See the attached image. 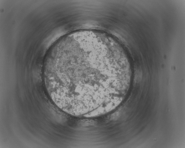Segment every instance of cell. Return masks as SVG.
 <instances>
[{"label": "cell", "mask_w": 185, "mask_h": 148, "mask_svg": "<svg viewBox=\"0 0 185 148\" xmlns=\"http://www.w3.org/2000/svg\"><path fill=\"white\" fill-rule=\"evenodd\" d=\"M43 76L54 103L71 115L100 107L129 77L114 49L94 34L73 33L55 43L46 57Z\"/></svg>", "instance_id": "cell-1"}]
</instances>
